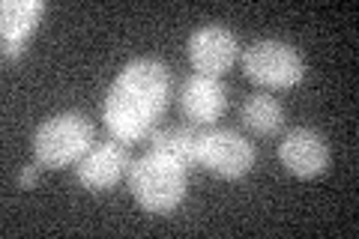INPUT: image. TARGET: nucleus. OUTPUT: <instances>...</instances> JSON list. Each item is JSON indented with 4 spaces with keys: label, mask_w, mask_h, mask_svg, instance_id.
Segmentation results:
<instances>
[{
    "label": "nucleus",
    "mask_w": 359,
    "mask_h": 239,
    "mask_svg": "<svg viewBox=\"0 0 359 239\" xmlns=\"http://www.w3.org/2000/svg\"><path fill=\"white\" fill-rule=\"evenodd\" d=\"M243 123L257 135H273L285 126V108L278 105L276 96L255 93L243 105Z\"/></svg>",
    "instance_id": "11"
},
{
    "label": "nucleus",
    "mask_w": 359,
    "mask_h": 239,
    "mask_svg": "<svg viewBox=\"0 0 359 239\" xmlns=\"http://www.w3.org/2000/svg\"><path fill=\"white\" fill-rule=\"evenodd\" d=\"M237 51H240L237 36L222 25L198 27L189 36V60H192L195 72L201 75L219 78L222 72H228L231 63L237 60Z\"/></svg>",
    "instance_id": "6"
},
{
    "label": "nucleus",
    "mask_w": 359,
    "mask_h": 239,
    "mask_svg": "<svg viewBox=\"0 0 359 239\" xmlns=\"http://www.w3.org/2000/svg\"><path fill=\"white\" fill-rule=\"evenodd\" d=\"M278 162L294 177H318L330 168V146L320 132L290 129L278 144Z\"/></svg>",
    "instance_id": "7"
},
{
    "label": "nucleus",
    "mask_w": 359,
    "mask_h": 239,
    "mask_svg": "<svg viewBox=\"0 0 359 239\" xmlns=\"http://www.w3.org/2000/svg\"><path fill=\"white\" fill-rule=\"evenodd\" d=\"M189 168L174 156L150 150L129 168V189L147 212H171L186 198Z\"/></svg>",
    "instance_id": "2"
},
{
    "label": "nucleus",
    "mask_w": 359,
    "mask_h": 239,
    "mask_svg": "<svg viewBox=\"0 0 359 239\" xmlns=\"http://www.w3.org/2000/svg\"><path fill=\"white\" fill-rule=\"evenodd\" d=\"M42 13H45L42 0H4V6H0V33H4L6 57L21 54L27 36L36 30Z\"/></svg>",
    "instance_id": "10"
},
{
    "label": "nucleus",
    "mask_w": 359,
    "mask_h": 239,
    "mask_svg": "<svg viewBox=\"0 0 359 239\" xmlns=\"http://www.w3.org/2000/svg\"><path fill=\"white\" fill-rule=\"evenodd\" d=\"M195 141H198V135L192 129H159V132H153L150 135V150H159V153H168V156H174L177 162H183L186 168H192L198 165V158H195Z\"/></svg>",
    "instance_id": "12"
},
{
    "label": "nucleus",
    "mask_w": 359,
    "mask_h": 239,
    "mask_svg": "<svg viewBox=\"0 0 359 239\" xmlns=\"http://www.w3.org/2000/svg\"><path fill=\"white\" fill-rule=\"evenodd\" d=\"M126 168H129L126 144L105 141V144L93 146V150L78 162L75 174H78V183H81L87 191H105L111 186H117V179L123 177Z\"/></svg>",
    "instance_id": "8"
},
{
    "label": "nucleus",
    "mask_w": 359,
    "mask_h": 239,
    "mask_svg": "<svg viewBox=\"0 0 359 239\" xmlns=\"http://www.w3.org/2000/svg\"><path fill=\"white\" fill-rule=\"evenodd\" d=\"M195 158L198 165H204L216 177L237 179L255 162V146L243 138V135L231 129H210L198 135L195 141Z\"/></svg>",
    "instance_id": "5"
},
{
    "label": "nucleus",
    "mask_w": 359,
    "mask_h": 239,
    "mask_svg": "<svg viewBox=\"0 0 359 239\" xmlns=\"http://www.w3.org/2000/svg\"><path fill=\"white\" fill-rule=\"evenodd\" d=\"M93 123L78 111L48 117L33 132V156L42 168H66L93 150Z\"/></svg>",
    "instance_id": "3"
},
{
    "label": "nucleus",
    "mask_w": 359,
    "mask_h": 239,
    "mask_svg": "<svg viewBox=\"0 0 359 239\" xmlns=\"http://www.w3.org/2000/svg\"><path fill=\"white\" fill-rule=\"evenodd\" d=\"M168 96H171V69L162 60L138 57L123 66L102 105V120L114 141L135 144L147 138L156 120L162 117Z\"/></svg>",
    "instance_id": "1"
},
{
    "label": "nucleus",
    "mask_w": 359,
    "mask_h": 239,
    "mask_svg": "<svg viewBox=\"0 0 359 239\" xmlns=\"http://www.w3.org/2000/svg\"><path fill=\"white\" fill-rule=\"evenodd\" d=\"M36 177H39L36 165H27V168H21V177H18V183L25 186V189H30L33 183H36Z\"/></svg>",
    "instance_id": "13"
},
{
    "label": "nucleus",
    "mask_w": 359,
    "mask_h": 239,
    "mask_svg": "<svg viewBox=\"0 0 359 239\" xmlns=\"http://www.w3.org/2000/svg\"><path fill=\"white\" fill-rule=\"evenodd\" d=\"M180 105H183V114L192 123H201V126H212L222 114L224 105H228V93H224V84L212 75H189L183 81V90H180Z\"/></svg>",
    "instance_id": "9"
},
{
    "label": "nucleus",
    "mask_w": 359,
    "mask_h": 239,
    "mask_svg": "<svg viewBox=\"0 0 359 239\" xmlns=\"http://www.w3.org/2000/svg\"><path fill=\"white\" fill-rule=\"evenodd\" d=\"M243 72L255 84L287 90L302 81L306 66H302V57L294 45L278 39H261L243 51Z\"/></svg>",
    "instance_id": "4"
}]
</instances>
